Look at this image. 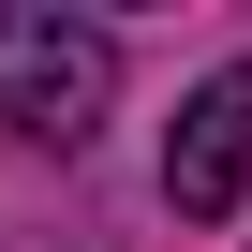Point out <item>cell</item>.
<instances>
[{"label": "cell", "instance_id": "6da1fadb", "mask_svg": "<svg viewBox=\"0 0 252 252\" xmlns=\"http://www.w3.org/2000/svg\"><path fill=\"white\" fill-rule=\"evenodd\" d=\"M119 89V45L89 15H60V0H0V134H89Z\"/></svg>", "mask_w": 252, "mask_h": 252}, {"label": "cell", "instance_id": "7a4b0ae2", "mask_svg": "<svg viewBox=\"0 0 252 252\" xmlns=\"http://www.w3.org/2000/svg\"><path fill=\"white\" fill-rule=\"evenodd\" d=\"M252 193V74H208L178 104V134H163V208L178 222H222Z\"/></svg>", "mask_w": 252, "mask_h": 252}]
</instances>
